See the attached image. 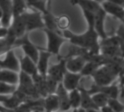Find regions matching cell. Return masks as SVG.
<instances>
[{
  "mask_svg": "<svg viewBox=\"0 0 124 112\" xmlns=\"http://www.w3.org/2000/svg\"><path fill=\"white\" fill-rule=\"evenodd\" d=\"M63 35L71 45L88 51L93 55H99L100 45L99 36L93 28H88V30L82 34H76L69 30L63 32Z\"/></svg>",
  "mask_w": 124,
  "mask_h": 112,
  "instance_id": "6da1fadb",
  "label": "cell"
},
{
  "mask_svg": "<svg viewBox=\"0 0 124 112\" xmlns=\"http://www.w3.org/2000/svg\"><path fill=\"white\" fill-rule=\"evenodd\" d=\"M120 70H120L115 63H113V65L105 64L101 65L91 77L93 78L96 86L99 87L107 86L111 85L115 80Z\"/></svg>",
  "mask_w": 124,
  "mask_h": 112,
  "instance_id": "7a4b0ae2",
  "label": "cell"
},
{
  "mask_svg": "<svg viewBox=\"0 0 124 112\" xmlns=\"http://www.w3.org/2000/svg\"><path fill=\"white\" fill-rule=\"evenodd\" d=\"M43 31L47 37V48L45 51L51 55H58L61 47L67 40L63 35H61L57 31L46 29H44Z\"/></svg>",
  "mask_w": 124,
  "mask_h": 112,
  "instance_id": "3957f363",
  "label": "cell"
},
{
  "mask_svg": "<svg viewBox=\"0 0 124 112\" xmlns=\"http://www.w3.org/2000/svg\"><path fill=\"white\" fill-rule=\"evenodd\" d=\"M20 46L24 52V56L30 58L32 61L37 63L39 57V48L31 42L29 38V34L26 33L24 36L17 39L14 44V47Z\"/></svg>",
  "mask_w": 124,
  "mask_h": 112,
  "instance_id": "277c9868",
  "label": "cell"
},
{
  "mask_svg": "<svg viewBox=\"0 0 124 112\" xmlns=\"http://www.w3.org/2000/svg\"><path fill=\"white\" fill-rule=\"evenodd\" d=\"M23 18L26 24V32H29L36 29H44L45 24L42 19V15L37 11L25 12L23 15Z\"/></svg>",
  "mask_w": 124,
  "mask_h": 112,
  "instance_id": "5b68a950",
  "label": "cell"
},
{
  "mask_svg": "<svg viewBox=\"0 0 124 112\" xmlns=\"http://www.w3.org/2000/svg\"><path fill=\"white\" fill-rule=\"evenodd\" d=\"M0 69L8 70L16 73L20 72L19 60L16 56L13 49L8 51L3 59H0Z\"/></svg>",
  "mask_w": 124,
  "mask_h": 112,
  "instance_id": "8992f818",
  "label": "cell"
},
{
  "mask_svg": "<svg viewBox=\"0 0 124 112\" xmlns=\"http://www.w3.org/2000/svg\"><path fill=\"white\" fill-rule=\"evenodd\" d=\"M67 71V70L66 69V60L63 58L60 60L58 63L53 65L50 68H48L47 76L55 81L56 82L61 83Z\"/></svg>",
  "mask_w": 124,
  "mask_h": 112,
  "instance_id": "52a82bcc",
  "label": "cell"
},
{
  "mask_svg": "<svg viewBox=\"0 0 124 112\" xmlns=\"http://www.w3.org/2000/svg\"><path fill=\"white\" fill-rule=\"evenodd\" d=\"M0 8L2 10V18L0 21L2 27L8 29L13 19V4L10 0H0Z\"/></svg>",
  "mask_w": 124,
  "mask_h": 112,
  "instance_id": "ba28073f",
  "label": "cell"
},
{
  "mask_svg": "<svg viewBox=\"0 0 124 112\" xmlns=\"http://www.w3.org/2000/svg\"><path fill=\"white\" fill-rule=\"evenodd\" d=\"M55 94L59 100V111L60 112L69 111L71 109L70 100H69V92L63 86L61 83H59Z\"/></svg>",
  "mask_w": 124,
  "mask_h": 112,
  "instance_id": "9c48e42d",
  "label": "cell"
},
{
  "mask_svg": "<svg viewBox=\"0 0 124 112\" xmlns=\"http://www.w3.org/2000/svg\"><path fill=\"white\" fill-rule=\"evenodd\" d=\"M82 78L83 76L80 73H72L67 71L61 84L67 91L70 92L78 88Z\"/></svg>",
  "mask_w": 124,
  "mask_h": 112,
  "instance_id": "30bf717a",
  "label": "cell"
},
{
  "mask_svg": "<svg viewBox=\"0 0 124 112\" xmlns=\"http://www.w3.org/2000/svg\"><path fill=\"white\" fill-rule=\"evenodd\" d=\"M106 13L102 9L101 6L100 9L95 13L94 18V30L97 33L99 37L104 40L107 37V33L104 29V20H105Z\"/></svg>",
  "mask_w": 124,
  "mask_h": 112,
  "instance_id": "8fae6325",
  "label": "cell"
},
{
  "mask_svg": "<svg viewBox=\"0 0 124 112\" xmlns=\"http://www.w3.org/2000/svg\"><path fill=\"white\" fill-rule=\"evenodd\" d=\"M87 60L84 57H74L66 60V69L72 73H80Z\"/></svg>",
  "mask_w": 124,
  "mask_h": 112,
  "instance_id": "7c38bea8",
  "label": "cell"
},
{
  "mask_svg": "<svg viewBox=\"0 0 124 112\" xmlns=\"http://www.w3.org/2000/svg\"><path fill=\"white\" fill-rule=\"evenodd\" d=\"M102 9L104 11L118 19H120L121 21L124 18V9L121 7L117 5L112 1H104L101 2V5Z\"/></svg>",
  "mask_w": 124,
  "mask_h": 112,
  "instance_id": "4fadbf2b",
  "label": "cell"
},
{
  "mask_svg": "<svg viewBox=\"0 0 124 112\" xmlns=\"http://www.w3.org/2000/svg\"><path fill=\"white\" fill-rule=\"evenodd\" d=\"M51 56L52 55L50 53L47 52L45 50H41L39 48V57L36 63L38 74L42 76H47V72L48 70V62Z\"/></svg>",
  "mask_w": 124,
  "mask_h": 112,
  "instance_id": "5bb4252c",
  "label": "cell"
},
{
  "mask_svg": "<svg viewBox=\"0 0 124 112\" xmlns=\"http://www.w3.org/2000/svg\"><path fill=\"white\" fill-rule=\"evenodd\" d=\"M18 60L20 65V72H23L31 77L38 73L36 63L30 58L23 56L22 57H20Z\"/></svg>",
  "mask_w": 124,
  "mask_h": 112,
  "instance_id": "9a60e30c",
  "label": "cell"
},
{
  "mask_svg": "<svg viewBox=\"0 0 124 112\" xmlns=\"http://www.w3.org/2000/svg\"><path fill=\"white\" fill-rule=\"evenodd\" d=\"M9 28L13 32L18 39L22 37L27 33L26 29V24L22 15L13 16L10 26Z\"/></svg>",
  "mask_w": 124,
  "mask_h": 112,
  "instance_id": "2e32d148",
  "label": "cell"
},
{
  "mask_svg": "<svg viewBox=\"0 0 124 112\" xmlns=\"http://www.w3.org/2000/svg\"><path fill=\"white\" fill-rule=\"evenodd\" d=\"M43 100V109L45 112H56L59 111V100L55 94L47 95Z\"/></svg>",
  "mask_w": 124,
  "mask_h": 112,
  "instance_id": "e0dca14e",
  "label": "cell"
},
{
  "mask_svg": "<svg viewBox=\"0 0 124 112\" xmlns=\"http://www.w3.org/2000/svg\"><path fill=\"white\" fill-rule=\"evenodd\" d=\"M78 89L80 92L81 95V104L80 108L84 110H88V109H99L96 105L94 104L91 95L88 93V92L84 89L83 86H78Z\"/></svg>",
  "mask_w": 124,
  "mask_h": 112,
  "instance_id": "ac0fdd59",
  "label": "cell"
},
{
  "mask_svg": "<svg viewBox=\"0 0 124 112\" xmlns=\"http://www.w3.org/2000/svg\"><path fill=\"white\" fill-rule=\"evenodd\" d=\"M18 74L19 73L0 69V81L17 86L18 83Z\"/></svg>",
  "mask_w": 124,
  "mask_h": 112,
  "instance_id": "d6986e66",
  "label": "cell"
},
{
  "mask_svg": "<svg viewBox=\"0 0 124 112\" xmlns=\"http://www.w3.org/2000/svg\"><path fill=\"white\" fill-rule=\"evenodd\" d=\"M27 7L32 8L34 11L40 13L42 16L50 12L48 8V4L50 2L45 1V0H30V1H26Z\"/></svg>",
  "mask_w": 124,
  "mask_h": 112,
  "instance_id": "ffe728a7",
  "label": "cell"
},
{
  "mask_svg": "<svg viewBox=\"0 0 124 112\" xmlns=\"http://www.w3.org/2000/svg\"><path fill=\"white\" fill-rule=\"evenodd\" d=\"M75 5H78L82 10H86L93 13H96L101 8V5L96 1H75L71 2Z\"/></svg>",
  "mask_w": 124,
  "mask_h": 112,
  "instance_id": "44dd1931",
  "label": "cell"
},
{
  "mask_svg": "<svg viewBox=\"0 0 124 112\" xmlns=\"http://www.w3.org/2000/svg\"><path fill=\"white\" fill-rule=\"evenodd\" d=\"M69 100L72 109H78L80 108L81 95L78 88L69 92Z\"/></svg>",
  "mask_w": 124,
  "mask_h": 112,
  "instance_id": "7402d4cb",
  "label": "cell"
},
{
  "mask_svg": "<svg viewBox=\"0 0 124 112\" xmlns=\"http://www.w3.org/2000/svg\"><path fill=\"white\" fill-rule=\"evenodd\" d=\"M102 65L94 62V61H88L85 65H84L83 68L80 72V75L83 76H91L97 70L98 68Z\"/></svg>",
  "mask_w": 124,
  "mask_h": 112,
  "instance_id": "603a6c76",
  "label": "cell"
},
{
  "mask_svg": "<svg viewBox=\"0 0 124 112\" xmlns=\"http://www.w3.org/2000/svg\"><path fill=\"white\" fill-rule=\"evenodd\" d=\"M91 95V98H92L94 104L96 105V107L99 109L107 105L109 98L105 94L98 92H96Z\"/></svg>",
  "mask_w": 124,
  "mask_h": 112,
  "instance_id": "cb8c5ba5",
  "label": "cell"
},
{
  "mask_svg": "<svg viewBox=\"0 0 124 112\" xmlns=\"http://www.w3.org/2000/svg\"><path fill=\"white\" fill-rule=\"evenodd\" d=\"M12 4L13 16H21L27 11V5L26 1H23V0H13V1H12Z\"/></svg>",
  "mask_w": 124,
  "mask_h": 112,
  "instance_id": "d4e9b609",
  "label": "cell"
},
{
  "mask_svg": "<svg viewBox=\"0 0 124 112\" xmlns=\"http://www.w3.org/2000/svg\"><path fill=\"white\" fill-rule=\"evenodd\" d=\"M42 19H43V22L45 24V29H48V30L58 32L57 26H56V18L50 12H49L48 13L45 15H43Z\"/></svg>",
  "mask_w": 124,
  "mask_h": 112,
  "instance_id": "484cf974",
  "label": "cell"
},
{
  "mask_svg": "<svg viewBox=\"0 0 124 112\" xmlns=\"http://www.w3.org/2000/svg\"><path fill=\"white\" fill-rule=\"evenodd\" d=\"M70 24H71V21L67 15L64 14L56 18V26L58 30H61L63 32L68 30Z\"/></svg>",
  "mask_w": 124,
  "mask_h": 112,
  "instance_id": "4316f807",
  "label": "cell"
},
{
  "mask_svg": "<svg viewBox=\"0 0 124 112\" xmlns=\"http://www.w3.org/2000/svg\"><path fill=\"white\" fill-rule=\"evenodd\" d=\"M17 89V86L10 85L0 81V96H8L13 95Z\"/></svg>",
  "mask_w": 124,
  "mask_h": 112,
  "instance_id": "83f0119b",
  "label": "cell"
},
{
  "mask_svg": "<svg viewBox=\"0 0 124 112\" xmlns=\"http://www.w3.org/2000/svg\"><path fill=\"white\" fill-rule=\"evenodd\" d=\"M107 105L115 112H124V105L117 99H109Z\"/></svg>",
  "mask_w": 124,
  "mask_h": 112,
  "instance_id": "f1b7e54d",
  "label": "cell"
},
{
  "mask_svg": "<svg viewBox=\"0 0 124 112\" xmlns=\"http://www.w3.org/2000/svg\"><path fill=\"white\" fill-rule=\"evenodd\" d=\"M83 10V15L85 16V18L88 23V28H93L94 27L95 13L90 12L88 10Z\"/></svg>",
  "mask_w": 124,
  "mask_h": 112,
  "instance_id": "f546056e",
  "label": "cell"
},
{
  "mask_svg": "<svg viewBox=\"0 0 124 112\" xmlns=\"http://www.w3.org/2000/svg\"><path fill=\"white\" fill-rule=\"evenodd\" d=\"M13 49L5 40V39L0 40V56L5 54L10 50Z\"/></svg>",
  "mask_w": 124,
  "mask_h": 112,
  "instance_id": "4dcf8cb0",
  "label": "cell"
},
{
  "mask_svg": "<svg viewBox=\"0 0 124 112\" xmlns=\"http://www.w3.org/2000/svg\"><path fill=\"white\" fill-rule=\"evenodd\" d=\"M117 36L122 41L124 42V26L123 24L119 26V27H118V29L117 30Z\"/></svg>",
  "mask_w": 124,
  "mask_h": 112,
  "instance_id": "1f68e13d",
  "label": "cell"
},
{
  "mask_svg": "<svg viewBox=\"0 0 124 112\" xmlns=\"http://www.w3.org/2000/svg\"><path fill=\"white\" fill-rule=\"evenodd\" d=\"M122 104L124 105V87H123L121 89H119L117 98Z\"/></svg>",
  "mask_w": 124,
  "mask_h": 112,
  "instance_id": "d6a6232c",
  "label": "cell"
},
{
  "mask_svg": "<svg viewBox=\"0 0 124 112\" xmlns=\"http://www.w3.org/2000/svg\"><path fill=\"white\" fill-rule=\"evenodd\" d=\"M8 29L2 26L0 27V40L5 39L8 34Z\"/></svg>",
  "mask_w": 124,
  "mask_h": 112,
  "instance_id": "836d02e7",
  "label": "cell"
},
{
  "mask_svg": "<svg viewBox=\"0 0 124 112\" xmlns=\"http://www.w3.org/2000/svg\"><path fill=\"white\" fill-rule=\"evenodd\" d=\"M100 111L101 112H115L112 108H110L108 105H106L101 108H100Z\"/></svg>",
  "mask_w": 124,
  "mask_h": 112,
  "instance_id": "e575fe53",
  "label": "cell"
},
{
  "mask_svg": "<svg viewBox=\"0 0 124 112\" xmlns=\"http://www.w3.org/2000/svg\"><path fill=\"white\" fill-rule=\"evenodd\" d=\"M112 2H114L117 5H118L124 9V1L123 0H115V1H112Z\"/></svg>",
  "mask_w": 124,
  "mask_h": 112,
  "instance_id": "d590c367",
  "label": "cell"
},
{
  "mask_svg": "<svg viewBox=\"0 0 124 112\" xmlns=\"http://www.w3.org/2000/svg\"><path fill=\"white\" fill-rule=\"evenodd\" d=\"M31 112H45L43 108H35L31 111Z\"/></svg>",
  "mask_w": 124,
  "mask_h": 112,
  "instance_id": "8d00e7d4",
  "label": "cell"
},
{
  "mask_svg": "<svg viewBox=\"0 0 124 112\" xmlns=\"http://www.w3.org/2000/svg\"><path fill=\"white\" fill-rule=\"evenodd\" d=\"M86 112H101L100 111V109H88V110H85Z\"/></svg>",
  "mask_w": 124,
  "mask_h": 112,
  "instance_id": "74e56055",
  "label": "cell"
},
{
  "mask_svg": "<svg viewBox=\"0 0 124 112\" xmlns=\"http://www.w3.org/2000/svg\"><path fill=\"white\" fill-rule=\"evenodd\" d=\"M78 112H86V111H85V110H84V109L80 108L78 109Z\"/></svg>",
  "mask_w": 124,
  "mask_h": 112,
  "instance_id": "f35d334b",
  "label": "cell"
},
{
  "mask_svg": "<svg viewBox=\"0 0 124 112\" xmlns=\"http://www.w3.org/2000/svg\"><path fill=\"white\" fill-rule=\"evenodd\" d=\"M2 18V8H0V21H1Z\"/></svg>",
  "mask_w": 124,
  "mask_h": 112,
  "instance_id": "ab89813d",
  "label": "cell"
},
{
  "mask_svg": "<svg viewBox=\"0 0 124 112\" xmlns=\"http://www.w3.org/2000/svg\"><path fill=\"white\" fill-rule=\"evenodd\" d=\"M72 112H78V109H72Z\"/></svg>",
  "mask_w": 124,
  "mask_h": 112,
  "instance_id": "60d3db41",
  "label": "cell"
},
{
  "mask_svg": "<svg viewBox=\"0 0 124 112\" xmlns=\"http://www.w3.org/2000/svg\"><path fill=\"white\" fill-rule=\"evenodd\" d=\"M122 22H123V25L124 26V18H123V20L122 21Z\"/></svg>",
  "mask_w": 124,
  "mask_h": 112,
  "instance_id": "b9f144b4",
  "label": "cell"
},
{
  "mask_svg": "<svg viewBox=\"0 0 124 112\" xmlns=\"http://www.w3.org/2000/svg\"><path fill=\"white\" fill-rule=\"evenodd\" d=\"M2 26V25H1V22H0V27H1Z\"/></svg>",
  "mask_w": 124,
  "mask_h": 112,
  "instance_id": "7bdbcfd3",
  "label": "cell"
},
{
  "mask_svg": "<svg viewBox=\"0 0 124 112\" xmlns=\"http://www.w3.org/2000/svg\"><path fill=\"white\" fill-rule=\"evenodd\" d=\"M66 112H70V111H66Z\"/></svg>",
  "mask_w": 124,
  "mask_h": 112,
  "instance_id": "ee69618b",
  "label": "cell"
},
{
  "mask_svg": "<svg viewBox=\"0 0 124 112\" xmlns=\"http://www.w3.org/2000/svg\"><path fill=\"white\" fill-rule=\"evenodd\" d=\"M3 112H5V111H3Z\"/></svg>",
  "mask_w": 124,
  "mask_h": 112,
  "instance_id": "f6af8a7d",
  "label": "cell"
}]
</instances>
